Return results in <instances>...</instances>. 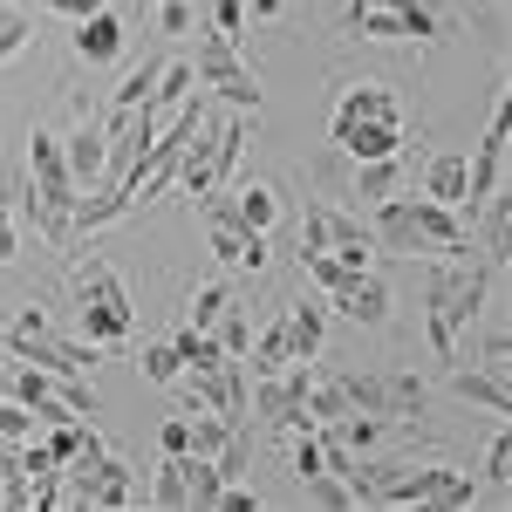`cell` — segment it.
Segmentation results:
<instances>
[{"label": "cell", "mask_w": 512, "mask_h": 512, "mask_svg": "<svg viewBox=\"0 0 512 512\" xmlns=\"http://www.w3.org/2000/svg\"><path fill=\"white\" fill-rule=\"evenodd\" d=\"M7 465H14V444H0V478H7Z\"/></svg>", "instance_id": "bcb514c9"}, {"label": "cell", "mask_w": 512, "mask_h": 512, "mask_svg": "<svg viewBox=\"0 0 512 512\" xmlns=\"http://www.w3.org/2000/svg\"><path fill=\"white\" fill-rule=\"evenodd\" d=\"M424 403H431L424 376H383V417H390V424H417Z\"/></svg>", "instance_id": "d6986e66"}, {"label": "cell", "mask_w": 512, "mask_h": 512, "mask_svg": "<svg viewBox=\"0 0 512 512\" xmlns=\"http://www.w3.org/2000/svg\"><path fill=\"white\" fill-rule=\"evenodd\" d=\"M362 506H478V478L472 472H451V465H396L369 485Z\"/></svg>", "instance_id": "277c9868"}, {"label": "cell", "mask_w": 512, "mask_h": 512, "mask_svg": "<svg viewBox=\"0 0 512 512\" xmlns=\"http://www.w3.org/2000/svg\"><path fill=\"white\" fill-rule=\"evenodd\" d=\"M28 48V14L21 7H0V62H14Z\"/></svg>", "instance_id": "f35d334b"}, {"label": "cell", "mask_w": 512, "mask_h": 512, "mask_svg": "<svg viewBox=\"0 0 512 512\" xmlns=\"http://www.w3.org/2000/svg\"><path fill=\"white\" fill-rule=\"evenodd\" d=\"M212 342H219L226 355H246V349H253V321H246L233 301H226V315L212 321Z\"/></svg>", "instance_id": "1f68e13d"}, {"label": "cell", "mask_w": 512, "mask_h": 512, "mask_svg": "<svg viewBox=\"0 0 512 512\" xmlns=\"http://www.w3.org/2000/svg\"><path fill=\"white\" fill-rule=\"evenodd\" d=\"M342 390H349L355 410H376V417H383V376H355V369H342Z\"/></svg>", "instance_id": "74e56055"}, {"label": "cell", "mask_w": 512, "mask_h": 512, "mask_svg": "<svg viewBox=\"0 0 512 512\" xmlns=\"http://www.w3.org/2000/svg\"><path fill=\"white\" fill-rule=\"evenodd\" d=\"M308 246L342 253L349 267H369V260H376V233H369L355 212H342V205H308V219H301V253H308Z\"/></svg>", "instance_id": "8992f818"}, {"label": "cell", "mask_w": 512, "mask_h": 512, "mask_svg": "<svg viewBox=\"0 0 512 512\" xmlns=\"http://www.w3.org/2000/svg\"><path fill=\"white\" fill-rule=\"evenodd\" d=\"M253 376H280L287 362H294V342H287V321H267L260 335H253Z\"/></svg>", "instance_id": "7402d4cb"}, {"label": "cell", "mask_w": 512, "mask_h": 512, "mask_svg": "<svg viewBox=\"0 0 512 512\" xmlns=\"http://www.w3.org/2000/svg\"><path fill=\"white\" fill-rule=\"evenodd\" d=\"M219 492H226L219 465H212V458H192V506H198V512H212V506H219Z\"/></svg>", "instance_id": "d590c367"}, {"label": "cell", "mask_w": 512, "mask_h": 512, "mask_svg": "<svg viewBox=\"0 0 512 512\" xmlns=\"http://www.w3.org/2000/svg\"><path fill=\"white\" fill-rule=\"evenodd\" d=\"M158 451H192V417H185V410L158 424Z\"/></svg>", "instance_id": "60d3db41"}, {"label": "cell", "mask_w": 512, "mask_h": 512, "mask_svg": "<svg viewBox=\"0 0 512 512\" xmlns=\"http://www.w3.org/2000/svg\"><path fill=\"white\" fill-rule=\"evenodd\" d=\"M349 35H362V41H403V21H396L390 0H383V7H349Z\"/></svg>", "instance_id": "d4e9b609"}, {"label": "cell", "mask_w": 512, "mask_h": 512, "mask_svg": "<svg viewBox=\"0 0 512 512\" xmlns=\"http://www.w3.org/2000/svg\"><path fill=\"white\" fill-rule=\"evenodd\" d=\"M396 185H403V151H390V158H362L355 164V198H390Z\"/></svg>", "instance_id": "44dd1931"}, {"label": "cell", "mask_w": 512, "mask_h": 512, "mask_svg": "<svg viewBox=\"0 0 512 512\" xmlns=\"http://www.w3.org/2000/svg\"><path fill=\"white\" fill-rule=\"evenodd\" d=\"M41 14H62V21H82V14H96L103 0H35Z\"/></svg>", "instance_id": "7bdbcfd3"}, {"label": "cell", "mask_w": 512, "mask_h": 512, "mask_svg": "<svg viewBox=\"0 0 512 512\" xmlns=\"http://www.w3.org/2000/svg\"><path fill=\"white\" fill-rule=\"evenodd\" d=\"M403 117V103H396L390 82H349L342 96H335V123H396ZM328 123V130H335Z\"/></svg>", "instance_id": "7c38bea8"}, {"label": "cell", "mask_w": 512, "mask_h": 512, "mask_svg": "<svg viewBox=\"0 0 512 512\" xmlns=\"http://www.w3.org/2000/svg\"><path fill=\"white\" fill-rule=\"evenodd\" d=\"M14 198H21V212L35 219V233L48 246H76V226H69L76 178H69V158H62V137L55 130H28V185Z\"/></svg>", "instance_id": "7a4b0ae2"}, {"label": "cell", "mask_w": 512, "mask_h": 512, "mask_svg": "<svg viewBox=\"0 0 512 512\" xmlns=\"http://www.w3.org/2000/svg\"><path fill=\"white\" fill-rule=\"evenodd\" d=\"M301 485H308V506H328V512H349L355 506L349 478H335V472H308Z\"/></svg>", "instance_id": "4dcf8cb0"}, {"label": "cell", "mask_w": 512, "mask_h": 512, "mask_svg": "<svg viewBox=\"0 0 512 512\" xmlns=\"http://www.w3.org/2000/svg\"><path fill=\"white\" fill-rule=\"evenodd\" d=\"M55 396L69 403V417H96V410H103V396H96L89 376H55Z\"/></svg>", "instance_id": "836d02e7"}, {"label": "cell", "mask_w": 512, "mask_h": 512, "mask_svg": "<svg viewBox=\"0 0 512 512\" xmlns=\"http://www.w3.org/2000/svg\"><path fill=\"white\" fill-rule=\"evenodd\" d=\"M151 7H158V35H192V28H198L192 0H151Z\"/></svg>", "instance_id": "8d00e7d4"}, {"label": "cell", "mask_w": 512, "mask_h": 512, "mask_svg": "<svg viewBox=\"0 0 512 512\" xmlns=\"http://www.w3.org/2000/svg\"><path fill=\"white\" fill-rule=\"evenodd\" d=\"M28 437H41V417L21 396H0V444H28Z\"/></svg>", "instance_id": "f1b7e54d"}, {"label": "cell", "mask_w": 512, "mask_h": 512, "mask_svg": "<svg viewBox=\"0 0 512 512\" xmlns=\"http://www.w3.org/2000/svg\"><path fill=\"white\" fill-rule=\"evenodd\" d=\"M178 376H185V355L171 349V342H158V349H144V383H164V390H171Z\"/></svg>", "instance_id": "e575fe53"}, {"label": "cell", "mask_w": 512, "mask_h": 512, "mask_svg": "<svg viewBox=\"0 0 512 512\" xmlns=\"http://www.w3.org/2000/svg\"><path fill=\"white\" fill-rule=\"evenodd\" d=\"M151 506H164V512H192V451H164L158 478H151Z\"/></svg>", "instance_id": "2e32d148"}, {"label": "cell", "mask_w": 512, "mask_h": 512, "mask_svg": "<svg viewBox=\"0 0 512 512\" xmlns=\"http://www.w3.org/2000/svg\"><path fill=\"white\" fill-rule=\"evenodd\" d=\"M226 198H233V226L239 233H274V219H280V192L274 185H226Z\"/></svg>", "instance_id": "e0dca14e"}, {"label": "cell", "mask_w": 512, "mask_h": 512, "mask_svg": "<svg viewBox=\"0 0 512 512\" xmlns=\"http://www.w3.org/2000/svg\"><path fill=\"white\" fill-rule=\"evenodd\" d=\"M69 287H76L82 308H117V315H137V308H130V287H123V274L110 267V260H96V253L69 267Z\"/></svg>", "instance_id": "30bf717a"}, {"label": "cell", "mask_w": 512, "mask_h": 512, "mask_svg": "<svg viewBox=\"0 0 512 512\" xmlns=\"http://www.w3.org/2000/svg\"><path fill=\"white\" fill-rule=\"evenodd\" d=\"M205 233H212V253H219L233 274H260V267H267V233H239L233 219H205Z\"/></svg>", "instance_id": "5bb4252c"}, {"label": "cell", "mask_w": 512, "mask_h": 512, "mask_svg": "<svg viewBox=\"0 0 512 512\" xmlns=\"http://www.w3.org/2000/svg\"><path fill=\"white\" fill-rule=\"evenodd\" d=\"M130 328H137V315H117V308H82V342H96V349H123V342H130Z\"/></svg>", "instance_id": "603a6c76"}, {"label": "cell", "mask_w": 512, "mask_h": 512, "mask_svg": "<svg viewBox=\"0 0 512 512\" xmlns=\"http://www.w3.org/2000/svg\"><path fill=\"white\" fill-rule=\"evenodd\" d=\"M492 274H499V260L478 246L472 253H458V260H431V315H424V328H431V349L444 355V362H458V349H465V328H472L478 315H485V294H492Z\"/></svg>", "instance_id": "6da1fadb"}, {"label": "cell", "mask_w": 512, "mask_h": 512, "mask_svg": "<svg viewBox=\"0 0 512 512\" xmlns=\"http://www.w3.org/2000/svg\"><path fill=\"white\" fill-rule=\"evenodd\" d=\"M0 260H14V192H0Z\"/></svg>", "instance_id": "ee69618b"}, {"label": "cell", "mask_w": 512, "mask_h": 512, "mask_svg": "<svg viewBox=\"0 0 512 512\" xmlns=\"http://www.w3.org/2000/svg\"><path fill=\"white\" fill-rule=\"evenodd\" d=\"M376 253H403V260H431V246H424V233H417V219H410V205L403 198H376Z\"/></svg>", "instance_id": "8fae6325"}, {"label": "cell", "mask_w": 512, "mask_h": 512, "mask_svg": "<svg viewBox=\"0 0 512 512\" xmlns=\"http://www.w3.org/2000/svg\"><path fill=\"white\" fill-rule=\"evenodd\" d=\"M192 89H198V69H192V62H164V69H158V89H151L144 103H151V110L164 117V110H178Z\"/></svg>", "instance_id": "cb8c5ba5"}, {"label": "cell", "mask_w": 512, "mask_h": 512, "mask_svg": "<svg viewBox=\"0 0 512 512\" xmlns=\"http://www.w3.org/2000/svg\"><path fill=\"white\" fill-rule=\"evenodd\" d=\"M396 21H403V41H431L437 35V7L431 0H390Z\"/></svg>", "instance_id": "d6a6232c"}, {"label": "cell", "mask_w": 512, "mask_h": 512, "mask_svg": "<svg viewBox=\"0 0 512 512\" xmlns=\"http://www.w3.org/2000/svg\"><path fill=\"white\" fill-rule=\"evenodd\" d=\"M103 117L89 110V103H69V137H62V158H69V178H76V192H89V185H103Z\"/></svg>", "instance_id": "ba28073f"}, {"label": "cell", "mask_w": 512, "mask_h": 512, "mask_svg": "<svg viewBox=\"0 0 512 512\" xmlns=\"http://www.w3.org/2000/svg\"><path fill=\"white\" fill-rule=\"evenodd\" d=\"M158 55H151V62H137V69H130V76L117 82V96H110V110H137V103H144V96H151V89H158Z\"/></svg>", "instance_id": "f546056e"}, {"label": "cell", "mask_w": 512, "mask_h": 512, "mask_svg": "<svg viewBox=\"0 0 512 512\" xmlns=\"http://www.w3.org/2000/svg\"><path fill=\"white\" fill-rule=\"evenodd\" d=\"M246 7H253L260 21H274V14H280V0H246Z\"/></svg>", "instance_id": "f6af8a7d"}, {"label": "cell", "mask_w": 512, "mask_h": 512, "mask_svg": "<svg viewBox=\"0 0 512 512\" xmlns=\"http://www.w3.org/2000/svg\"><path fill=\"white\" fill-rule=\"evenodd\" d=\"M492 192H506V96L492 103V123H485V137H478V158H465V219H472Z\"/></svg>", "instance_id": "52a82bcc"}, {"label": "cell", "mask_w": 512, "mask_h": 512, "mask_svg": "<svg viewBox=\"0 0 512 512\" xmlns=\"http://www.w3.org/2000/svg\"><path fill=\"white\" fill-rule=\"evenodd\" d=\"M233 431H239V424H226L219 410H192V458H219Z\"/></svg>", "instance_id": "484cf974"}, {"label": "cell", "mask_w": 512, "mask_h": 512, "mask_svg": "<svg viewBox=\"0 0 512 512\" xmlns=\"http://www.w3.org/2000/svg\"><path fill=\"white\" fill-rule=\"evenodd\" d=\"M424 198L451 205V212H465V158H458V151L431 158V171H424Z\"/></svg>", "instance_id": "ffe728a7"}, {"label": "cell", "mask_w": 512, "mask_h": 512, "mask_svg": "<svg viewBox=\"0 0 512 512\" xmlns=\"http://www.w3.org/2000/svg\"><path fill=\"white\" fill-rule=\"evenodd\" d=\"M294 472H301V478L321 472V437L315 431H294Z\"/></svg>", "instance_id": "b9f144b4"}, {"label": "cell", "mask_w": 512, "mask_h": 512, "mask_svg": "<svg viewBox=\"0 0 512 512\" xmlns=\"http://www.w3.org/2000/svg\"><path fill=\"white\" fill-rule=\"evenodd\" d=\"M55 485H62V506H89V512H117V506L137 499V472H130L117 451L103 444V431L82 437V451L62 465Z\"/></svg>", "instance_id": "3957f363"}, {"label": "cell", "mask_w": 512, "mask_h": 512, "mask_svg": "<svg viewBox=\"0 0 512 512\" xmlns=\"http://www.w3.org/2000/svg\"><path fill=\"white\" fill-rule=\"evenodd\" d=\"M478 485L512 492V431H506V424H499V431H492V444H485V472H478Z\"/></svg>", "instance_id": "4316f807"}, {"label": "cell", "mask_w": 512, "mask_h": 512, "mask_svg": "<svg viewBox=\"0 0 512 512\" xmlns=\"http://www.w3.org/2000/svg\"><path fill=\"white\" fill-rule=\"evenodd\" d=\"M328 301H335V308H342L349 321H362V328H383V321H390V280L369 274V267H355V274L342 280Z\"/></svg>", "instance_id": "9c48e42d"}, {"label": "cell", "mask_w": 512, "mask_h": 512, "mask_svg": "<svg viewBox=\"0 0 512 512\" xmlns=\"http://www.w3.org/2000/svg\"><path fill=\"white\" fill-rule=\"evenodd\" d=\"M451 396H465V403H478V410H492V417H512V383L506 369H492V362H478V369H451Z\"/></svg>", "instance_id": "4fadbf2b"}, {"label": "cell", "mask_w": 512, "mask_h": 512, "mask_svg": "<svg viewBox=\"0 0 512 512\" xmlns=\"http://www.w3.org/2000/svg\"><path fill=\"white\" fill-rule=\"evenodd\" d=\"M287 342H294V362H321V335H328V308H308V301H294L287 308Z\"/></svg>", "instance_id": "ac0fdd59"}, {"label": "cell", "mask_w": 512, "mask_h": 512, "mask_svg": "<svg viewBox=\"0 0 512 512\" xmlns=\"http://www.w3.org/2000/svg\"><path fill=\"white\" fill-rule=\"evenodd\" d=\"M226 301H233V294H226V280H205V287L185 294V321H192V328H212V321L226 315Z\"/></svg>", "instance_id": "83f0119b"}, {"label": "cell", "mask_w": 512, "mask_h": 512, "mask_svg": "<svg viewBox=\"0 0 512 512\" xmlns=\"http://www.w3.org/2000/svg\"><path fill=\"white\" fill-rule=\"evenodd\" d=\"M76 55L89 62V69H103V62H117V55H123V21L110 14V7H96V14H82V21H76Z\"/></svg>", "instance_id": "9a60e30c"}, {"label": "cell", "mask_w": 512, "mask_h": 512, "mask_svg": "<svg viewBox=\"0 0 512 512\" xmlns=\"http://www.w3.org/2000/svg\"><path fill=\"white\" fill-rule=\"evenodd\" d=\"M192 69H198V89H219L233 110H260V76L246 69V55H239L233 35H205Z\"/></svg>", "instance_id": "5b68a950"}, {"label": "cell", "mask_w": 512, "mask_h": 512, "mask_svg": "<svg viewBox=\"0 0 512 512\" xmlns=\"http://www.w3.org/2000/svg\"><path fill=\"white\" fill-rule=\"evenodd\" d=\"M212 35H246V0H212Z\"/></svg>", "instance_id": "ab89813d"}, {"label": "cell", "mask_w": 512, "mask_h": 512, "mask_svg": "<svg viewBox=\"0 0 512 512\" xmlns=\"http://www.w3.org/2000/svg\"><path fill=\"white\" fill-rule=\"evenodd\" d=\"M472 7H492V0H472Z\"/></svg>", "instance_id": "7dc6e473"}]
</instances>
